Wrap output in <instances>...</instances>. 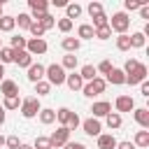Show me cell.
<instances>
[{"label": "cell", "mask_w": 149, "mask_h": 149, "mask_svg": "<svg viewBox=\"0 0 149 149\" xmlns=\"http://www.w3.org/2000/svg\"><path fill=\"white\" fill-rule=\"evenodd\" d=\"M128 37H130V49H142L144 47V35L142 33H133Z\"/></svg>", "instance_id": "e575fe53"}, {"label": "cell", "mask_w": 149, "mask_h": 149, "mask_svg": "<svg viewBox=\"0 0 149 149\" xmlns=\"http://www.w3.org/2000/svg\"><path fill=\"white\" fill-rule=\"evenodd\" d=\"M33 149H51V142H49V137H44V135H37V137H35V142H33Z\"/></svg>", "instance_id": "74e56055"}, {"label": "cell", "mask_w": 149, "mask_h": 149, "mask_svg": "<svg viewBox=\"0 0 149 149\" xmlns=\"http://www.w3.org/2000/svg\"><path fill=\"white\" fill-rule=\"evenodd\" d=\"M140 93H142L144 98H149V81H142V84H140Z\"/></svg>", "instance_id": "f907efd6"}, {"label": "cell", "mask_w": 149, "mask_h": 149, "mask_svg": "<svg viewBox=\"0 0 149 149\" xmlns=\"http://www.w3.org/2000/svg\"><path fill=\"white\" fill-rule=\"evenodd\" d=\"M81 12H84L81 5H77V2H68V5H65V19H70V21H72V19H79Z\"/></svg>", "instance_id": "ffe728a7"}, {"label": "cell", "mask_w": 149, "mask_h": 149, "mask_svg": "<svg viewBox=\"0 0 149 149\" xmlns=\"http://www.w3.org/2000/svg\"><path fill=\"white\" fill-rule=\"evenodd\" d=\"M49 142H51V149H63L65 142H70V130L65 126H58L51 135H49Z\"/></svg>", "instance_id": "5b68a950"}, {"label": "cell", "mask_w": 149, "mask_h": 149, "mask_svg": "<svg viewBox=\"0 0 149 149\" xmlns=\"http://www.w3.org/2000/svg\"><path fill=\"white\" fill-rule=\"evenodd\" d=\"M133 144H135V149H137V147H140V149H147V147H149V130H137Z\"/></svg>", "instance_id": "603a6c76"}, {"label": "cell", "mask_w": 149, "mask_h": 149, "mask_svg": "<svg viewBox=\"0 0 149 149\" xmlns=\"http://www.w3.org/2000/svg\"><path fill=\"white\" fill-rule=\"evenodd\" d=\"M65 84H68V88H70V91H81L84 79L79 77V72H70V74H65Z\"/></svg>", "instance_id": "ac0fdd59"}, {"label": "cell", "mask_w": 149, "mask_h": 149, "mask_svg": "<svg viewBox=\"0 0 149 149\" xmlns=\"http://www.w3.org/2000/svg\"><path fill=\"white\" fill-rule=\"evenodd\" d=\"M105 26H109V19H107L105 14L93 16V30H95V28H105Z\"/></svg>", "instance_id": "60d3db41"}, {"label": "cell", "mask_w": 149, "mask_h": 149, "mask_svg": "<svg viewBox=\"0 0 149 149\" xmlns=\"http://www.w3.org/2000/svg\"><path fill=\"white\" fill-rule=\"evenodd\" d=\"M79 126H81V119H79V114H77V112H70V119H68L65 128H68V130H77Z\"/></svg>", "instance_id": "d590c367"}, {"label": "cell", "mask_w": 149, "mask_h": 149, "mask_svg": "<svg viewBox=\"0 0 149 149\" xmlns=\"http://www.w3.org/2000/svg\"><path fill=\"white\" fill-rule=\"evenodd\" d=\"M86 12L91 14V19H93V16H98V14H102V2H88Z\"/></svg>", "instance_id": "ab89813d"}, {"label": "cell", "mask_w": 149, "mask_h": 149, "mask_svg": "<svg viewBox=\"0 0 149 149\" xmlns=\"http://www.w3.org/2000/svg\"><path fill=\"white\" fill-rule=\"evenodd\" d=\"M105 88H107L105 77H95V79H91V81H86V84L81 86V91H84V95H86V98L100 95V93H105Z\"/></svg>", "instance_id": "277c9868"}, {"label": "cell", "mask_w": 149, "mask_h": 149, "mask_svg": "<svg viewBox=\"0 0 149 149\" xmlns=\"http://www.w3.org/2000/svg\"><path fill=\"white\" fill-rule=\"evenodd\" d=\"M44 77H47V81H49L51 86H61V84H65V70L61 68V63H51V65H47V68H44Z\"/></svg>", "instance_id": "7a4b0ae2"}, {"label": "cell", "mask_w": 149, "mask_h": 149, "mask_svg": "<svg viewBox=\"0 0 149 149\" xmlns=\"http://www.w3.org/2000/svg\"><path fill=\"white\" fill-rule=\"evenodd\" d=\"M14 63H16L19 68H26V70H28V68L33 65V56H30L26 49H23V51H14Z\"/></svg>", "instance_id": "e0dca14e"}, {"label": "cell", "mask_w": 149, "mask_h": 149, "mask_svg": "<svg viewBox=\"0 0 149 149\" xmlns=\"http://www.w3.org/2000/svg\"><path fill=\"white\" fill-rule=\"evenodd\" d=\"M47 49H49V44L44 42V37H30L28 42H26V51L30 54V56H42V54H47Z\"/></svg>", "instance_id": "8992f818"}, {"label": "cell", "mask_w": 149, "mask_h": 149, "mask_svg": "<svg viewBox=\"0 0 149 149\" xmlns=\"http://www.w3.org/2000/svg\"><path fill=\"white\" fill-rule=\"evenodd\" d=\"M0 63H14V49L12 47H2L0 49Z\"/></svg>", "instance_id": "1f68e13d"}, {"label": "cell", "mask_w": 149, "mask_h": 149, "mask_svg": "<svg viewBox=\"0 0 149 149\" xmlns=\"http://www.w3.org/2000/svg\"><path fill=\"white\" fill-rule=\"evenodd\" d=\"M79 77L84 79V84H86V81H91V79H95V77H98L95 65H91V63H88V65H84V68L79 70Z\"/></svg>", "instance_id": "484cf974"}, {"label": "cell", "mask_w": 149, "mask_h": 149, "mask_svg": "<svg viewBox=\"0 0 149 149\" xmlns=\"http://www.w3.org/2000/svg\"><path fill=\"white\" fill-rule=\"evenodd\" d=\"M63 149H86V147H84L81 142H65Z\"/></svg>", "instance_id": "681fc988"}, {"label": "cell", "mask_w": 149, "mask_h": 149, "mask_svg": "<svg viewBox=\"0 0 149 149\" xmlns=\"http://www.w3.org/2000/svg\"><path fill=\"white\" fill-rule=\"evenodd\" d=\"M137 65H140V61H135V58H128V61H126V65H123V74H130V72H133Z\"/></svg>", "instance_id": "bcb514c9"}, {"label": "cell", "mask_w": 149, "mask_h": 149, "mask_svg": "<svg viewBox=\"0 0 149 149\" xmlns=\"http://www.w3.org/2000/svg\"><path fill=\"white\" fill-rule=\"evenodd\" d=\"M61 47L68 51V54H74V51H79V47H81V42L77 40V37H63V42H61Z\"/></svg>", "instance_id": "7402d4cb"}, {"label": "cell", "mask_w": 149, "mask_h": 149, "mask_svg": "<svg viewBox=\"0 0 149 149\" xmlns=\"http://www.w3.org/2000/svg\"><path fill=\"white\" fill-rule=\"evenodd\" d=\"M40 109H42V105H40V98H37V95H28V98H23V100H21V107H19V112H21L23 119H33V116H37Z\"/></svg>", "instance_id": "6da1fadb"}, {"label": "cell", "mask_w": 149, "mask_h": 149, "mask_svg": "<svg viewBox=\"0 0 149 149\" xmlns=\"http://www.w3.org/2000/svg\"><path fill=\"white\" fill-rule=\"evenodd\" d=\"M93 33H95V30H93L91 23H81V26L77 28V40H79V42H81V40H93Z\"/></svg>", "instance_id": "44dd1931"}, {"label": "cell", "mask_w": 149, "mask_h": 149, "mask_svg": "<svg viewBox=\"0 0 149 149\" xmlns=\"http://www.w3.org/2000/svg\"><path fill=\"white\" fill-rule=\"evenodd\" d=\"M116 49L119 51H130V37H128V33L116 35Z\"/></svg>", "instance_id": "f546056e"}, {"label": "cell", "mask_w": 149, "mask_h": 149, "mask_svg": "<svg viewBox=\"0 0 149 149\" xmlns=\"http://www.w3.org/2000/svg\"><path fill=\"white\" fill-rule=\"evenodd\" d=\"M9 42H12V49L14 51H23L26 49V37H21V35H14V37H9Z\"/></svg>", "instance_id": "836d02e7"}, {"label": "cell", "mask_w": 149, "mask_h": 149, "mask_svg": "<svg viewBox=\"0 0 149 149\" xmlns=\"http://www.w3.org/2000/svg\"><path fill=\"white\" fill-rule=\"evenodd\" d=\"M81 128H84V133L91 135V137H98V135L102 133V123H100L98 119H93V116L84 119V121H81Z\"/></svg>", "instance_id": "ba28073f"}, {"label": "cell", "mask_w": 149, "mask_h": 149, "mask_svg": "<svg viewBox=\"0 0 149 149\" xmlns=\"http://www.w3.org/2000/svg\"><path fill=\"white\" fill-rule=\"evenodd\" d=\"M0 93L5 98H14V95H19V84L12 81V79H2L0 81Z\"/></svg>", "instance_id": "7c38bea8"}, {"label": "cell", "mask_w": 149, "mask_h": 149, "mask_svg": "<svg viewBox=\"0 0 149 149\" xmlns=\"http://www.w3.org/2000/svg\"><path fill=\"white\" fill-rule=\"evenodd\" d=\"M77 65H79V61H77V56H74V54H65V56H63V63H61V68H63V70H72V72H74V68H77Z\"/></svg>", "instance_id": "4316f807"}, {"label": "cell", "mask_w": 149, "mask_h": 149, "mask_svg": "<svg viewBox=\"0 0 149 149\" xmlns=\"http://www.w3.org/2000/svg\"><path fill=\"white\" fill-rule=\"evenodd\" d=\"M2 144H5V137H2V135H0V147H2Z\"/></svg>", "instance_id": "6f0895ef"}, {"label": "cell", "mask_w": 149, "mask_h": 149, "mask_svg": "<svg viewBox=\"0 0 149 149\" xmlns=\"http://www.w3.org/2000/svg\"><path fill=\"white\" fill-rule=\"evenodd\" d=\"M112 68H114V65H112V61H107V58H105V61H100V65L95 68V72H102V74H107Z\"/></svg>", "instance_id": "f6af8a7d"}, {"label": "cell", "mask_w": 149, "mask_h": 149, "mask_svg": "<svg viewBox=\"0 0 149 149\" xmlns=\"http://www.w3.org/2000/svg\"><path fill=\"white\" fill-rule=\"evenodd\" d=\"M2 79H5V65L0 63V81H2Z\"/></svg>", "instance_id": "11a10c76"}, {"label": "cell", "mask_w": 149, "mask_h": 149, "mask_svg": "<svg viewBox=\"0 0 149 149\" xmlns=\"http://www.w3.org/2000/svg\"><path fill=\"white\" fill-rule=\"evenodd\" d=\"M30 19H33V21H37V23H40L44 30H51V28L56 26V19H54L49 12H47V14H37V16H30Z\"/></svg>", "instance_id": "d6986e66"}, {"label": "cell", "mask_w": 149, "mask_h": 149, "mask_svg": "<svg viewBox=\"0 0 149 149\" xmlns=\"http://www.w3.org/2000/svg\"><path fill=\"white\" fill-rule=\"evenodd\" d=\"M56 26H58V30H61V33H70V30H72V21H70V19H65V16H63V19H58V21H56Z\"/></svg>", "instance_id": "b9f144b4"}, {"label": "cell", "mask_w": 149, "mask_h": 149, "mask_svg": "<svg viewBox=\"0 0 149 149\" xmlns=\"http://www.w3.org/2000/svg\"><path fill=\"white\" fill-rule=\"evenodd\" d=\"M116 137L112 133H100L98 135V149H116Z\"/></svg>", "instance_id": "9a60e30c"}, {"label": "cell", "mask_w": 149, "mask_h": 149, "mask_svg": "<svg viewBox=\"0 0 149 149\" xmlns=\"http://www.w3.org/2000/svg\"><path fill=\"white\" fill-rule=\"evenodd\" d=\"M105 123H107V128L109 130H116V128H121V114H116V112H109L107 116H105Z\"/></svg>", "instance_id": "d4e9b609"}, {"label": "cell", "mask_w": 149, "mask_h": 149, "mask_svg": "<svg viewBox=\"0 0 149 149\" xmlns=\"http://www.w3.org/2000/svg\"><path fill=\"white\" fill-rule=\"evenodd\" d=\"M19 107H21V98H19V95L2 100V109H5V112H7V109H19Z\"/></svg>", "instance_id": "d6a6232c"}, {"label": "cell", "mask_w": 149, "mask_h": 149, "mask_svg": "<svg viewBox=\"0 0 149 149\" xmlns=\"http://www.w3.org/2000/svg\"><path fill=\"white\" fill-rule=\"evenodd\" d=\"M14 21L19 23V28H21V30H28V28H30V23H33L30 14H26V12H21L19 16H14Z\"/></svg>", "instance_id": "f1b7e54d"}, {"label": "cell", "mask_w": 149, "mask_h": 149, "mask_svg": "<svg viewBox=\"0 0 149 149\" xmlns=\"http://www.w3.org/2000/svg\"><path fill=\"white\" fill-rule=\"evenodd\" d=\"M142 81H147V65H144V63H140L130 74H126V84H130V86L142 84Z\"/></svg>", "instance_id": "52a82bcc"}, {"label": "cell", "mask_w": 149, "mask_h": 149, "mask_svg": "<svg viewBox=\"0 0 149 149\" xmlns=\"http://www.w3.org/2000/svg\"><path fill=\"white\" fill-rule=\"evenodd\" d=\"M109 112H112V105H109L107 100H98V102H93V107H91V114H93V119L107 116Z\"/></svg>", "instance_id": "4fadbf2b"}, {"label": "cell", "mask_w": 149, "mask_h": 149, "mask_svg": "<svg viewBox=\"0 0 149 149\" xmlns=\"http://www.w3.org/2000/svg\"><path fill=\"white\" fill-rule=\"evenodd\" d=\"M142 5H147V0H126V2H123V9H126V12H135V9H140Z\"/></svg>", "instance_id": "f35d334b"}, {"label": "cell", "mask_w": 149, "mask_h": 149, "mask_svg": "<svg viewBox=\"0 0 149 149\" xmlns=\"http://www.w3.org/2000/svg\"><path fill=\"white\" fill-rule=\"evenodd\" d=\"M116 149H135V144L130 140H123V142H116Z\"/></svg>", "instance_id": "c3c4849f"}, {"label": "cell", "mask_w": 149, "mask_h": 149, "mask_svg": "<svg viewBox=\"0 0 149 149\" xmlns=\"http://www.w3.org/2000/svg\"><path fill=\"white\" fill-rule=\"evenodd\" d=\"M28 30H30V35H33V37H37V40H40V37H42V35H44V33H47V30H44V28H42V26H40V23H37V21H33V23H30V28H28Z\"/></svg>", "instance_id": "7bdbcfd3"}, {"label": "cell", "mask_w": 149, "mask_h": 149, "mask_svg": "<svg viewBox=\"0 0 149 149\" xmlns=\"http://www.w3.org/2000/svg\"><path fill=\"white\" fill-rule=\"evenodd\" d=\"M37 116H40V121H42L44 126H49V123H54V121H56V109H44V107H42Z\"/></svg>", "instance_id": "83f0119b"}, {"label": "cell", "mask_w": 149, "mask_h": 149, "mask_svg": "<svg viewBox=\"0 0 149 149\" xmlns=\"http://www.w3.org/2000/svg\"><path fill=\"white\" fill-rule=\"evenodd\" d=\"M133 119L137 121V126H140L142 130L149 128V109H147V107H135V109H133Z\"/></svg>", "instance_id": "8fae6325"}, {"label": "cell", "mask_w": 149, "mask_h": 149, "mask_svg": "<svg viewBox=\"0 0 149 149\" xmlns=\"http://www.w3.org/2000/svg\"><path fill=\"white\" fill-rule=\"evenodd\" d=\"M35 93H37V98H42V95H49V93H51V84H49L47 79L37 81V84H35Z\"/></svg>", "instance_id": "4dcf8cb0"}, {"label": "cell", "mask_w": 149, "mask_h": 149, "mask_svg": "<svg viewBox=\"0 0 149 149\" xmlns=\"http://www.w3.org/2000/svg\"><path fill=\"white\" fill-rule=\"evenodd\" d=\"M0 49H2V40H0Z\"/></svg>", "instance_id": "91938a15"}, {"label": "cell", "mask_w": 149, "mask_h": 149, "mask_svg": "<svg viewBox=\"0 0 149 149\" xmlns=\"http://www.w3.org/2000/svg\"><path fill=\"white\" fill-rule=\"evenodd\" d=\"M28 7H30V16H37V14H47L49 12V2L47 0H28Z\"/></svg>", "instance_id": "2e32d148"}, {"label": "cell", "mask_w": 149, "mask_h": 149, "mask_svg": "<svg viewBox=\"0 0 149 149\" xmlns=\"http://www.w3.org/2000/svg\"><path fill=\"white\" fill-rule=\"evenodd\" d=\"M51 5H54V7H65L68 2H65V0H51Z\"/></svg>", "instance_id": "f5cc1de1"}, {"label": "cell", "mask_w": 149, "mask_h": 149, "mask_svg": "<svg viewBox=\"0 0 149 149\" xmlns=\"http://www.w3.org/2000/svg\"><path fill=\"white\" fill-rule=\"evenodd\" d=\"M140 16L142 19H149V5H142L140 7Z\"/></svg>", "instance_id": "816d5d0a"}, {"label": "cell", "mask_w": 149, "mask_h": 149, "mask_svg": "<svg viewBox=\"0 0 149 149\" xmlns=\"http://www.w3.org/2000/svg\"><path fill=\"white\" fill-rule=\"evenodd\" d=\"M5 119H7V114H5V109H2V105H0V126L5 123Z\"/></svg>", "instance_id": "db71d44e"}, {"label": "cell", "mask_w": 149, "mask_h": 149, "mask_svg": "<svg viewBox=\"0 0 149 149\" xmlns=\"http://www.w3.org/2000/svg\"><path fill=\"white\" fill-rule=\"evenodd\" d=\"M5 144H7L9 149H19V147H21V140H19L16 135H9V137H5Z\"/></svg>", "instance_id": "7dc6e473"}, {"label": "cell", "mask_w": 149, "mask_h": 149, "mask_svg": "<svg viewBox=\"0 0 149 149\" xmlns=\"http://www.w3.org/2000/svg\"><path fill=\"white\" fill-rule=\"evenodd\" d=\"M93 37H98V40H109V37H112V30H109V26H105V28H95Z\"/></svg>", "instance_id": "ee69618b"}, {"label": "cell", "mask_w": 149, "mask_h": 149, "mask_svg": "<svg viewBox=\"0 0 149 149\" xmlns=\"http://www.w3.org/2000/svg\"><path fill=\"white\" fill-rule=\"evenodd\" d=\"M0 16H2V0H0Z\"/></svg>", "instance_id": "680465c9"}, {"label": "cell", "mask_w": 149, "mask_h": 149, "mask_svg": "<svg viewBox=\"0 0 149 149\" xmlns=\"http://www.w3.org/2000/svg\"><path fill=\"white\" fill-rule=\"evenodd\" d=\"M128 28H130V16H128L126 12L112 14V19H109V30H114L116 35H123Z\"/></svg>", "instance_id": "3957f363"}, {"label": "cell", "mask_w": 149, "mask_h": 149, "mask_svg": "<svg viewBox=\"0 0 149 149\" xmlns=\"http://www.w3.org/2000/svg\"><path fill=\"white\" fill-rule=\"evenodd\" d=\"M19 149H33V144H23V142H21V147H19Z\"/></svg>", "instance_id": "9f6ffc18"}, {"label": "cell", "mask_w": 149, "mask_h": 149, "mask_svg": "<svg viewBox=\"0 0 149 149\" xmlns=\"http://www.w3.org/2000/svg\"><path fill=\"white\" fill-rule=\"evenodd\" d=\"M16 28V21H14V16H9V14H2L0 16V33H12Z\"/></svg>", "instance_id": "cb8c5ba5"}, {"label": "cell", "mask_w": 149, "mask_h": 149, "mask_svg": "<svg viewBox=\"0 0 149 149\" xmlns=\"http://www.w3.org/2000/svg\"><path fill=\"white\" fill-rule=\"evenodd\" d=\"M42 79H44V65H42V63H33V65L28 68V81L37 84V81H42Z\"/></svg>", "instance_id": "5bb4252c"}, {"label": "cell", "mask_w": 149, "mask_h": 149, "mask_svg": "<svg viewBox=\"0 0 149 149\" xmlns=\"http://www.w3.org/2000/svg\"><path fill=\"white\" fill-rule=\"evenodd\" d=\"M105 81H107V84H114V86H121V84H126V74H123L121 68H112V70L105 74Z\"/></svg>", "instance_id": "30bf717a"}, {"label": "cell", "mask_w": 149, "mask_h": 149, "mask_svg": "<svg viewBox=\"0 0 149 149\" xmlns=\"http://www.w3.org/2000/svg\"><path fill=\"white\" fill-rule=\"evenodd\" d=\"M114 107H116V114H121V112H133V109H135V100H133L130 95H119V98L114 100Z\"/></svg>", "instance_id": "9c48e42d"}, {"label": "cell", "mask_w": 149, "mask_h": 149, "mask_svg": "<svg viewBox=\"0 0 149 149\" xmlns=\"http://www.w3.org/2000/svg\"><path fill=\"white\" fill-rule=\"evenodd\" d=\"M70 112H72V109H68V107L56 109V121H58L61 126H65V123H68V119H70Z\"/></svg>", "instance_id": "8d00e7d4"}]
</instances>
